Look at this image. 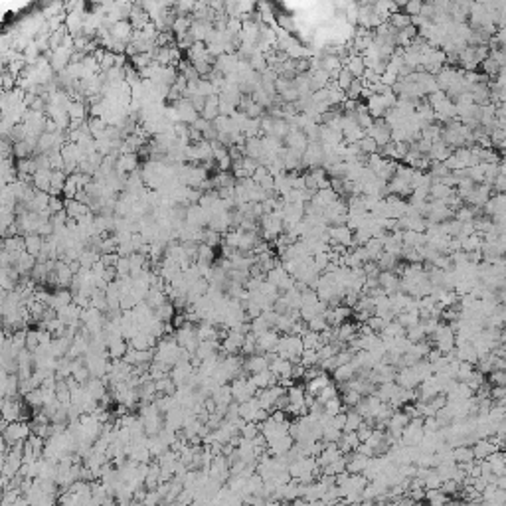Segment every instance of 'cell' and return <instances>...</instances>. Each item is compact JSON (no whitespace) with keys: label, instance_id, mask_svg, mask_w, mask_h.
I'll use <instances>...</instances> for the list:
<instances>
[{"label":"cell","instance_id":"obj_1","mask_svg":"<svg viewBox=\"0 0 506 506\" xmlns=\"http://www.w3.org/2000/svg\"><path fill=\"white\" fill-rule=\"evenodd\" d=\"M378 285L384 289L386 295H392L400 289V275L392 269H382L378 273Z\"/></svg>","mask_w":506,"mask_h":506},{"label":"cell","instance_id":"obj_2","mask_svg":"<svg viewBox=\"0 0 506 506\" xmlns=\"http://www.w3.org/2000/svg\"><path fill=\"white\" fill-rule=\"evenodd\" d=\"M471 449H473V457L477 459V461H481V459H487L493 451H499L497 447H495V443L489 439V437H481V439H475L473 441V445H471Z\"/></svg>","mask_w":506,"mask_h":506},{"label":"cell","instance_id":"obj_3","mask_svg":"<svg viewBox=\"0 0 506 506\" xmlns=\"http://www.w3.org/2000/svg\"><path fill=\"white\" fill-rule=\"evenodd\" d=\"M279 342V333L275 329H269L267 333H263L261 337H257V348H255V354H263L267 350H275Z\"/></svg>","mask_w":506,"mask_h":506},{"label":"cell","instance_id":"obj_4","mask_svg":"<svg viewBox=\"0 0 506 506\" xmlns=\"http://www.w3.org/2000/svg\"><path fill=\"white\" fill-rule=\"evenodd\" d=\"M394 382H396L400 388H410V390L418 388V384H420V380L416 378V374H414L412 366L398 368V372H396V380H394Z\"/></svg>","mask_w":506,"mask_h":506},{"label":"cell","instance_id":"obj_5","mask_svg":"<svg viewBox=\"0 0 506 506\" xmlns=\"http://www.w3.org/2000/svg\"><path fill=\"white\" fill-rule=\"evenodd\" d=\"M250 380H252L253 384L261 390V388H269V386H275V384H279V378L269 370V368H265V370H261V372H255L250 376Z\"/></svg>","mask_w":506,"mask_h":506},{"label":"cell","instance_id":"obj_6","mask_svg":"<svg viewBox=\"0 0 506 506\" xmlns=\"http://www.w3.org/2000/svg\"><path fill=\"white\" fill-rule=\"evenodd\" d=\"M337 445H338V449H340V453L346 455V453L354 451V449L360 445V439H358L356 431H342V435H340V439L337 441Z\"/></svg>","mask_w":506,"mask_h":506},{"label":"cell","instance_id":"obj_7","mask_svg":"<svg viewBox=\"0 0 506 506\" xmlns=\"http://www.w3.org/2000/svg\"><path fill=\"white\" fill-rule=\"evenodd\" d=\"M291 368H293V362L285 360V358H277L269 364V370L277 376V378H291Z\"/></svg>","mask_w":506,"mask_h":506},{"label":"cell","instance_id":"obj_8","mask_svg":"<svg viewBox=\"0 0 506 506\" xmlns=\"http://www.w3.org/2000/svg\"><path fill=\"white\" fill-rule=\"evenodd\" d=\"M489 465H491V471L495 475H506V461H505V453L503 451H493L489 457H487Z\"/></svg>","mask_w":506,"mask_h":506},{"label":"cell","instance_id":"obj_9","mask_svg":"<svg viewBox=\"0 0 506 506\" xmlns=\"http://www.w3.org/2000/svg\"><path fill=\"white\" fill-rule=\"evenodd\" d=\"M400 386L396 384V382H382V384H378L376 386V396L380 398V402H390V398L396 394V390H398Z\"/></svg>","mask_w":506,"mask_h":506},{"label":"cell","instance_id":"obj_10","mask_svg":"<svg viewBox=\"0 0 506 506\" xmlns=\"http://www.w3.org/2000/svg\"><path fill=\"white\" fill-rule=\"evenodd\" d=\"M331 374H333V380H335V382H348L350 378L356 376V370H354L352 364L348 362V364H340V366H337Z\"/></svg>","mask_w":506,"mask_h":506},{"label":"cell","instance_id":"obj_11","mask_svg":"<svg viewBox=\"0 0 506 506\" xmlns=\"http://www.w3.org/2000/svg\"><path fill=\"white\" fill-rule=\"evenodd\" d=\"M412 370H414V374H416V378L423 382V380H427L429 376H433V368H431V362H427L425 358H420L416 364H412Z\"/></svg>","mask_w":506,"mask_h":506},{"label":"cell","instance_id":"obj_12","mask_svg":"<svg viewBox=\"0 0 506 506\" xmlns=\"http://www.w3.org/2000/svg\"><path fill=\"white\" fill-rule=\"evenodd\" d=\"M346 422H344V429L342 431H356L360 427V423L364 422V418L354 410V408H346Z\"/></svg>","mask_w":506,"mask_h":506},{"label":"cell","instance_id":"obj_13","mask_svg":"<svg viewBox=\"0 0 506 506\" xmlns=\"http://www.w3.org/2000/svg\"><path fill=\"white\" fill-rule=\"evenodd\" d=\"M396 321L404 327V329H410L414 325L420 323V311H402L396 315Z\"/></svg>","mask_w":506,"mask_h":506},{"label":"cell","instance_id":"obj_14","mask_svg":"<svg viewBox=\"0 0 506 506\" xmlns=\"http://www.w3.org/2000/svg\"><path fill=\"white\" fill-rule=\"evenodd\" d=\"M380 338H396V337H404L406 335V329L398 323V321H390L386 323V327L382 329V333H378Z\"/></svg>","mask_w":506,"mask_h":506},{"label":"cell","instance_id":"obj_15","mask_svg":"<svg viewBox=\"0 0 506 506\" xmlns=\"http://www.w3.org/2000/svg\"><path fill=\"white\" fill-rule=\"evenodd\" d=\"M475 372V364L473 362H467V360H459V366H457V376L455 380L457 382H469V378L473 376Z\"/></svg>","mask_w":506,"mask_h":506},{"label":"cell","instance_id":"obj_16","mask_svg":"<svg viewBox=\"0 0 506 506\" xmlns=\"http://www.w3.org/2000/svg\"><path fill=\"white\" fill-rule=\"evenodd\" d=\"M473 449L471 445H457L453 447V461L455 463H467V461H473Z\"/></svg>","mask_w":506,"mask_h":506},{"label":"cell","instance_id":"obj_17","mask_svg":"<svg viewBox=\"0 0 506 506\" xmlns=\"http://www.w3.org/2000/svg\"><path fill=\"white\" fill-rule=\"evenodd\" d=\"M364 248H366L368 257H370L372 261H378V257L384 253V246H382V242H380L378 238H370V240L364 244Z\"/></svg>","mask_w":506,"mask_h":506},{"label":"cell","instance_id":"obj_18","mask_svg":"<svg viewBox=\"0 0 506 506\" xmlns=\"http://www.w3.org/2000/svg\"><path fill=\"white\" fill-rule=\"evenodd\" d=\"M410 422V418H408V414L404 412V410H394V414H392V418L388 420V427H392V429H404L406 425Z\"/></svg>","mask_w":506,"mask_h":506},{"label":"cell","instance_id":"obj_19","mask_svg":"<svg viewBox=\"0 0 506 506\" xmlns=\"http://www.w3.org/2000/svg\"><path fill=\"white\" fill-rule=\"evenodd\" d=\"M360 398H362V396H360L356 390H350V388L344 390V392L340 394V400H342V406H344V408H354V406L360 402Z\"/></svg>","mask_w":506,"mask_h":506},{"label":"cell","instance_id":"obj_20","mask_svg":"<svg viewBox=\"0 0 506 506\" xmlns=\"http://www.w3.org/2000/svg\"><path fill=\"white\" fill-rule=\"evenodd\" d=\"M398 261H400V259H398L396 255L384 252L380 257H378V261H376V263H378L380 271H382V269H392V271H394V269H396V265H398Z\"/></svg>","mask_w":506,"mask_h":506},{"label":"cell","instance_id":"obj_21","mask_svg":"<svg viewBox=\"0 0 506 506\" xmlns=\"http://www.w3.org/2000/svg\"><path fill=\"white\" fill-rule=\"evenodd\" d=\"M340 435H342V431L335 427L333 423H329V425H325L323 427V441H327V443H337L338 439H340Z\"/></svg>","mask_w":506,"mask_h":506},{"label":"cell","instance_id":"obj_22","mask_svg":"<svg viewBox=\"0 0 506 506\" xmlns=\"http://www.w3.org/2000/svg\"><path fill=\"white\" fill-rule=\"evenodd\" d=\"M250 325H252V333L255 335V337H261L263 333H267L271 327H269V323L259 315V317H255V319H252L250 321Z\"/></svg>","mask_w":506,"mask_h":506},{"label":"cell","instance_id":"obj_23","mask_svg":"<svg viewBox=\"0 0 506 506\" xmlns=\"http://www.w3.org/2000/svg\"><path fill=\"white\" fill-rule=\"evenodd\" d=\"M344 410H346V408L342 406L340 396H335V398H331V400L325 402V412H327L329 416H337L338 412H344Z\"/></svg>","mask_w":506,"mask_h":506},{"label":"cell","instance_id":"obj_24","mask_svg":"<svg viewBox=\"0 0 506 506\" xmlns=\"http://www.w3.org/2000/svg\"><path fill=\"white\" fill-rule=\"evenodd\" d=\"M406 338H408L410 342H420V340H423V338H425V331H423L422 323H418V325L406 329Z\"/></svg>","mask_w":506,"mask_h":506},{"label":"cell","instance_id":"obj_25","mask_svg":"<svg viewBox=\"0 0 506 506\" xmlns=\"http://www.w3.org/2000/svg\"><path fill=\"white\" fill-rule=\"evenodd\" d=\"M301 340H303V348H319V346H323L321 344V340H319V333H313V331H307L303 337H301Z\"/></svg>","mask_w":506,"mask_h":506},{"label":"cell","instance_id":"obj_26","mask_svg":"<svg viewBox=\"0 0 506 506\" xmlns=\"http://www.w3.org/2000/svg\"><path fill=\"white\" fill-rule=\"evenodd\" d=\"M487 382L491 384V386H506V372L505 370H493V372H489L487 374Z\"/></svg>","mask_w":506,"mask_h":506},{"label":"cell","instance_id":"obj_27","mask_svg":"<svg viewBox=\"0 0 506 506\" xmlns=\"http://www.w3.org/2000/svg\"><path fill=\"white\" fill-rule=\"evenodd\" d=\"M319 362V356H317V350L315 348H305L301 352V364L307 368V366H313Z\"/></svg>","mask_w":506,"mask_h":506},{"label":"cell","instance_id":"obj_28","mask_svg":"<svg viewBox=\"0 0 506 506\" xmlns=\"http://www.w3.org/2000/svg\"><path fill=\"white\" fill-rule=\"evenodd\" d=\"M307 327H309V331H313V333H321V331H325V329L329 327V323H327V319H325L323 315H317L315 319H311V321L307 323Z\"/></svg>","mask_w":506,"mask_h":506},{"label":"cell","instance_id":"obj_29","mask_svg":"<svg viewBox=\"0 0 506 506\" xmlns=\"http://www.w3.org/2000/svg\"><path fill=\"white\" fill-rule=\"evenodd\" d=\"M439 487H441V477L437 475L435 467H431L425 477V489H439Z\"/></svg>","mask_w":506,"mask_h":506},{"label":"cell","instance_id":"obj_30","mask_svg":"<svg viewBox=\"0 0 506 506\" xmlns=\"http://www.w3.org/2000/svg\"><path fill=\"white\" fill-rule=\"evenodd\" d=\"M319 301V295H317V291L315 289H303L301 291V307L303 305H315Z\"/></svg>","mask_w":506,"mask_h":506},{"label":"cell","instance_id":"obj_31","mask_svg":"<svg viewBox=\"0 0 506 506\" xmlns=\"http://www.w3.org/2000/svg\"><path fill=\"white\" fill-rule=\"evenodd\" d=\"M240 433H242L244 439H253V437L259 433V425L255 422H246L244 423V427L240 429Z\"/></svg>","mask_w":506,"mask_h":506},{"label":"cell","instance_id":"obj_32","mask_svg":"<svg viewBox=\"0 0 506 506\" xmlns=\"http://www.w3.org/2000/svg\"><path fill=\"white\" fill-rule=\"evenodd\" d=\"M441 427H439V422H437L435 416H425L423 418V433H435Z\"/></svg>","mask_w":506,"mask_h":506},{"label":"cell","instance_id":"obj_33","mask_svg":"<svg viewBox=\"0 0 506 506\" xmlns=\"http://www.w3.org/2000/svg\"><path fill=\"white\" fill-rule=\"evenodd\" d=\"M366 325H368V327H370L374 333H382V329L386 327V321H384L380 315H372V317L366 321Z\"/></svg>","mask_w":506,"mask_h":506},{"label":"cell","instance_id":"obj_34","mask_svg":"<svg viewBox=\"0 0 506 506\" xmlns=\"http://www.w3.org/2000/svg\"><path fill=\"white\" fill-rule=\"evenodd\" d=\"M362 269H364L366 277H378V273H380V267H378V263H376V261H372V259L364 261V263H362Z\"/></svg>","mask_w":506,"mask_h":506},{"label":"cell","instance_id":"obj_35","mask_svg":"<svg viewBox=\"0 0 506 506\" xmlns=\"http://www.w3.org/2000/svg\"><path fill=\"white\" fill-rule=\"evenodd\" d=\"M491 400L493 402H505L506 386H491Z\"/></svg>","mask_w":506,"mask_h":506},{"label":"cell","instance_id":"obj_36","mask_svg":"<svg viewBox=\"0 0 506 506\" xmlns=\"http://www.w3.org/2000/svg\"><path fill=\"white\" fill-rule=\"evenodd\" d=\"M372 431H374V427H370V425H366V423L362 422L360 423V427L356 429V435H358V439H360V443H364L370 435H372Z\"/></svg>","mask_w":506,"mask_h":506}]
</instances>
